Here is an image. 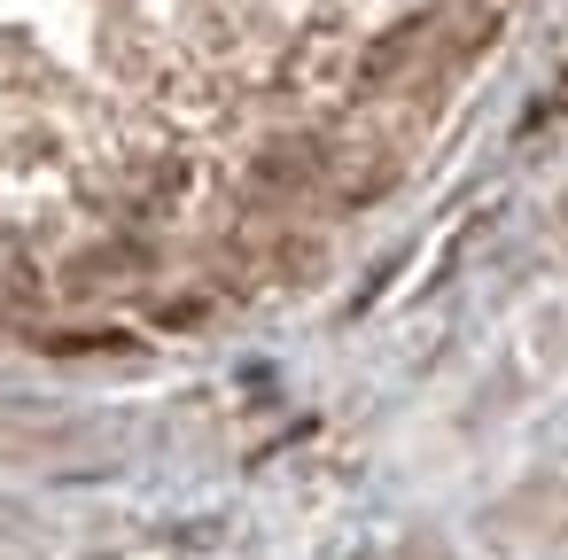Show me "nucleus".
Segmentation results:
<instances>
[{
  "instance_id": "obj_1",
  "label": "nucleus",
  "mask_w": 568,
  "mask_h": 560,
  "mask_svg": "<svg viewBox=\"0 0 568 560\" xmlns=\"http://www.w3.org/2000/svg\"><path fill=\"white\" fill-rule=\"evenodd\" d=\"M428 40H436V17H405V24H389V32L358 55V86H389V79H397Z\"/></svg>"
}]
</instances>
